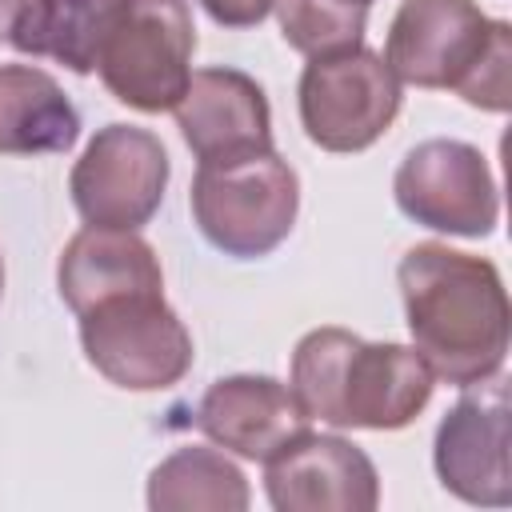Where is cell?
Masks as SVG:
<instances>
[{
    "instance_id": "1",
    "label": "cell",
    "mask_w": 512,
    "mask_h": 512,
    "mask_svg": "<svg viewBox=\"0 0 512 512\" xmlns=\"http://www.w3.org/2000/svg\"><path fill=\"white\" fill-rule=\"evenodd\" d=\"M396 280L412 348L436 380L468 388L504 368L508 292L492 260L428 240L404 252Z\"/></svg>"
},
{
    "instance_id": "2",
    "label": "cell",
    "mask_w": 512,
    "mask_h": 512,
    "mask_svg": "<svg viewBox=\"0 0 512 512\" xmlns=\"http://www.w3.org/2000/svg\"><path fill=\"white\" fill-rule=\"evenodd\" d=\"M432 380L416 348L368 344L348 328H312L292 352L296 404L332 428H404L432 400Z\"/></svg>"
},
{
    "instance_id": "3",
    "label": "cell",
    "mask_w": 512,
    "mask_h": 512,
    "mask_svg": "<svg viewBox=\"0 0 512 512\" xmlns=\"http://www.w3.org/2000/svg\"><path fill=\"white\" fill-rule=\"evenodd\" d=\"M384 64L416 88H452L472 108L512 104V28L476 0H404L388 24Z\"/></svg>"
},
{
    "instance_id": "4",
    "label": "cell",
    "mask_w": 512,
    "mask_h": 512,
    "mask_svg": "<svg viewBox=\"0 0 512 512\" xmlns=\"http://www.w3.org/2000/svg\"><path fill=\"white\" fill-rule=\"evenodd\" d=\"M300 180L276 152L200 164L192 180V216L212 248L236 260L268 256L296 224Z\"/></svg>"
},
{
    "instance_id": "5",
    "label": "cell",
    "mask_w": 512,
    "mask_h": 512,
    "mask_svg": "<svg viewBox=\"0 0 512 512\" xmlns=\"http://www.w3.org/2000/svg\"><path fill=\"white\" fill-rule=\"evenodd\" d=\"M196 28L188 0H120L96 72L136 112H168L192 80Z\"/></svg>"
},
{
    "instance_id": "6",
    "label": "cell",
    "mask_w": 512,
    "mask_h": 512,
    "mask_svg": "<svg viewBox=\"0 0 512 512\" xmlns=\"http://www.w3.org/2000/svg\"><path fill=\"white\" fill-rule=\"evenodd\" d=\"M88 364L128 392H156L192 368V336L164 304V292H124L80 312Z\"/></svg>"
},
{
    "instance_id": "7",
    "label": "cell",
    "mask_w": 512,
    "mask_h": 512,
    "mask_svg": "<svg viewBox=\"0 0 512 512\" xmlns=\"http://www.w3.org/2000/svg\"><path fill=\"white\" fill-rule=\"evenodd\" d=\"M296 96L304 136L324 152H364L400 112V80L368 48L308 60Z\"/></svg>"
},
{
    "instance_id": "8",
    "label": "cell",
    "mask_w": 512,
    "mask_h": 512,
    "mask_svg": "<svg viewBox=\"0 0 512 512\" xmlns=\"http://www.w3.org/2000/svg\"><path fill=\"white\" fill-rule=\"evenodd\" d=\"M168 188L164 144L136 124L100 128L72 164L68 192L76 212L100 228H140L156 216Z\"/></svg>"
},
{
    "instance_id": "9",
    "label": "cell",
    "mask_w": 512,
    "mask_h": 512,
    "mask_svg": "<svg viewBox=\"0 0 512 512\" xmlns=\"http://www.w3.org/2000/svg\"><path fill=\"white\" fill-rule=\"evenodd\" d=\"M408 220L448 236H488L500 220V192L480 148L464 140L416 144L392 180Z\"/></svg>"
},
{
    "instance_id": "10",
    "label": "cell",
    "mask_w": 512,
    "mask_h": 512,
    "mask_svg": "<svg viewBox=\"0 0 512 512\" xmlns=\"http://www.w3.org/2000/svg\"><path fill=\"white\" fill-rule=\"evenodd\" d=\"M452 412L436 428V476L464 504L504 508L512 504V464H508V384L496 376L468 384Z\"/></svg>"
},
{
    "instance_id": "11",
    "label": "cell",
    "mask_w": 512,
    "mask_h": 512,
    "mask_svg": "<svg viewBox=\"0 0 512 512\" xmlns=\"http://www.w3.org/2000/svg\"><path fill=\"white\" fill-rule=\"evenodd\" d=\"M264 492L276 512H372L380 476L356 444L304 428L264 460Z\"/></svg>"
},
{
    "instance_id": "12",
    "label": "cell",
    "mask_w": 512,
    "mask_h": 512,
    "mask_svg": "<svg viewBox=\"0 0 512 512\" xmlns=\"http://www.w3.org/2000/svg\"><path fill=\"white\" fill-rule=\"evenodd\" d=\"M172 112L184 144L200 164H228L272 152V112L264 88L248 72L236 68L192 72Z\"/></svg>"
},
{
    "instance_id": "13",
    "label": "cell",
    "mask_w": 512,
    "mask_h": 512,
    "mask_svg": "<svg viewBox=\"0 0 512 512\" xmlns=\"http://www.w3.org/2000/svg\"><path fill=\"white\" fill-rule=\"evenodd\" d=\"M192 424L216 448L264 464L292 436H300L312 420L296 404L292 388H284L280 380H272V376H224L200 396Z\"/></svg>"
},
{
    "instance_id": "14",
    "label": "cell",
    "mask_w": 512,
    "mask_h": 512,
    "mask_svg": "<svg viewBox=\"0 0 512 512\" xmlns=\"http://www.w3.org/2000/svg\"><path fill=\"white\" fill-rule=\"evenodd\" d=\"M56 284L64 304L80 316L92 304L124 292H164V272L148 240L132 228H80L56 264Z\"/></svg>"
},
{
    "instance_id": "15",
    "label": "cell",
    "mask_w": 512,
    "mask_h": 512,
    "mask_svg": "<svg viewBox=\"0 0 512 512\" xmlns=\"http://www.w3.org/2000/svg\"><path fill=\"white\" fill-rule=\"evenodd\" d=\"M80 136V112L64 88L28 64L0 68V152L36 156L68 152Z\"/></svg>"
},
{
    "instance_id": "16",
    "label": "cell",
    "mask_w": 512,
    "mask_h": 512,
    "mask_svg": "<svg viewBox=\"0 0 512 512\" xmlns=\"http://www.w3.org/2000/svg\"><path fill=\"white\" fill-rule=\"evenodd\" d=\"M120 0H24L8 44L24 56H44L76 76H88L112 32Z\"/></svg>"
},
{
    "instance_id": "17",
    "label": "cell",
    "mask_w": 512,
    "mask_h": 512,
    "mask_svg": "<svg viewBox=\"0 0 512 512\" xmlns=\"http://www.w3.org/2000/svg\"><path fill=\"white\" fill-rule=\"evenodd\" d=\"M148 508L152 512H244L248 480L216 448H204V444L176 448L148 476Z\"/></svg>"
},
{
    "instance_id": "18",
    "label": "cell",
    "mask_w": 512,
    "mask_h": 512,
    "mask_svg": "<svg viewBox=\"0 0 512 512\" xmlns=\"http://www.w3.org/2000/svg\"><path fill=\"white\" fill-rule=\"evenodd\" d=\"M272 8H276V20H280L288 48L304 52L308 60L360 48V40H364L368 4H356V0H272Z\"/></svg>"
},
{
    "instance_id": "19",
    "label": "cell",
    "mask_w": 512,
    "mask_h": 512,
    "mask_svg": "<svg viewBox=\"0 0 512 512\" xmlns=\"http://www.w3.org/2000/svg\"><path fill=\"white\" fill-rule=\"evenodd\" d=\"M200 8L224 28H252L272 12V0H200Z\"/></svg>"
},
{
    "instance_id": "20",
    "label": "cell",
    "mask_w": 512,
    "mask_h": 512,
    "mask_svg": "<svg viewBox=\"0 0 512 512\" xmlns=\"http://www.w3.org/2000/svg\"><path fill=\"white\" fill-rule=\"evenodd\" d=\"M20 8H24V0H0V40L12 36V24H16Z\"/></svg>"
},
{
    "instance_id": "21",
    "label": "cell",
    "mask_w": 512,
    "mask_h": 512,
    "mask_svg": "<svg viewBox=\"0 0 512 512\" xmlns=\"http://www.w3.org/2000/svg\"><path fill=\"white\" fill-rule=\"evenodd\" d=\"M0 292H4V260H0Z\"/></svg>"
},
{
    "instance_id": "22",
    "label": "cell",
    "mask_w": 512,
    "mask_h": 512,
    "mask_svg": "<svg viewBox=\"0 0 512 512\" xmlns=\"http://www.w3.org/2000/svg\"><path fill=\"white\" fill-rule=\"evenodd\" d=\"M356 4H372V0H356Z\"/></svg>"
}]
</instances>
